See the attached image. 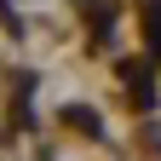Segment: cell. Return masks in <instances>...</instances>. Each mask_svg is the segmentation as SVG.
Instances as JSON below:
<instances>
[{"label": "cell", "mask_w": 161, "mask_h": 161, "mask_svg": "<svg viewBox=\"0 0 161 161\" xmlns=\"http://www.w3.org/2000/svg\"><path fill=\"white\" fill-rule=\"evenodd\" d=\"M144 29H150V46H155V52H161V6H155V12H150V23H144Z\"/></svg>", "instance_id": "6da1fadb"}]
</instances>
